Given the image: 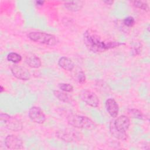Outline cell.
<instances>
[{
	"mask_svg": "<svg viewBox=\"0 0 150 150\" xmlns=\"http://www.w3.org/2000/svg\"><path fill=\"white\" fill-rule=\"evenodd\" d=\"M83 41L86 47L93 53H102L124 45L118 42L103 40L100 35L95 30L88 29L83 35Z\"/></svg>",
	"mask_w": 150,
	"mask_h": 150,
	"instance_id": "6da1fadb",
	"label": "cell"
},
{
	"mask_svg": "<svg viewBox=\"0 0 150 150\" xmlns=\"http://www.w3.org/2000/svg\"><path fill=\"white\" fill-rule=\"evenodd\" d=\"M130 125L129 118L122 115L115 120H111L109 124V129L111 135L120 140H125L127 138L126 131Z\"/></svg>",
	"mask_w": 150,
	"mask_h": 150,
	"instance_id": "7a4b0ae2",
	"label": "cell"
},
{
	"mask_svg": "<svg viewBox=\"0 0 150 150\" xmlns=\"http://www.w3.org/2000/svg\"><path fill=\"white\" fill-rule=\"evenodd\" d=\"M67 121L69 125L76 128L93 130L97 127L96 124L91 118L80 115L70 114L67 116Z\"/></svg>",
	"mask_w": 150,
	"mask_h": 150,
	"instance_id": "3957f363",
	"label": "cell"
},
{
	"mask_svg": "<svg viewBox=\"0 0 150 150\" xmlns=\"http://www.w3.org/2000/svg\"><path fill=\"white\" fill-rule=\"evenodd\" d=\"M28 37L33 42L49 46H54L59 42L57 38L53 35L43 32H31L29 33Z\"/></svg>",
	"mask_w": 150,
	"mask_h": 150,
	"instance_id": "277c9868",
	"label": "cell"
},
{
	"mask_svg": "<svg viewBox=\"0 0 150 150\" xmlns=\"http://www.w3.org/2000/svg\"><path fill=\"white\" fill-rule=\"evenodd\" d=\"M0 120L4 127L9 130L16 132L21 131L23 128V124L19 120L6 113H1Z\"/></svg>",
	"mask_w": 150,
	"mask_h": 150,
	"instance_id": "5b68a950",
	"label": "cell"
},
{
	"mask_svg": "<svg viewBox=\"0 0 150 150\" xmlns=\"http://www.w3.org/2000/svg\"><path fill=\"white\" fill-rule=\"evenodd\" d=\"M56 136L59 139L66 142L79 141L82 138V134L73 129L66 128L57 131Z\"/></svg>",
	"mask_w": 150,
	"mask_h": 150,
	"instance_id": "8992f818",
	"label": "cell"
},
{
	"mask_svg": "<svg viewBox=\"0 0 150 150\" xmlns=\"http://www.w3.org/2000/svg\"><path fill=\"white\" fill-rule=\"evenodd\" d=\"M81 100L88 105L92 107H97L100 104L98 96L93 91L88 90H83L79 93Z\"/></svg>",
	"mask_w": 150,
	"mask_h": 150,
	"instance_id": "52a82bcc",
	"label": "cell"
},
{
	"mask_svg": "<svg viewBox=\"0 0 150 150\" xmlns=\"http://www.w3.org/2000/svg\"><path fill=\"white\" fill-rule=\"evenodd\" d=\"M28 115L32 122L38 124H43L46 120V115L42 110L36 106L32 107L29 109Z\"/></svg>",
	"mask_w": 150,
	"mask_h": 150,
	"instance_id": "ba28073f",
	"label": "cell"
},
{
	"mask_svg": "<svg viewBox=\"0 0 150 150\" xmlns=\"http://www.w3.org/2000/svg\"><path fill=\"white\" fill-rule=\"evenodd\" d=\"M10 69L13 76L19 80L26 81L29 80L30 78V72L26 68L23 66L13 64L11 66Z\"/></svg>",
	"mask_w": 150,
	"mask_h": 150,
	"instance_id": "9c48e42d",
	"label": "cell"
},
{
	"mask_svg": "<svg viewBox=\"0 0 150 150\" xmlns=\"http://www.w3.org/2000/svg\"><path fill=\"white\" fill-rule=\"evenodd\" d=\"M5 145L9 149H21L23 147L22 140L13 134L8 135L5 137Z\"/></svg>",
	"mask_w": 150,
	"mask_h": 150,
	"instance_id": "30bf717a",
	"label": "cell"
},
{
	"mask_svg": "<svg viewBox=\"0 0 150 150\" xmlns=\"http://www.w3.org/2000/svg\"><path fill=\"white\" fill-rule=\"evenodd\" d=\"M105 108L110 115L112 118H116L119 112V106L114 98H108L105 103Z\"/></svg>",
	"mask_w": 150,
	"mask_h": 150,
	"instance_id": "8fae6325",
	"label": "cell"
},
{
	"mask_svg": "<svg viewBox=\"0 0 150 150\" xmlns=\"http://www.w3.org/2000/svg\"><path fill=\"white\" fill-rule=\"evenodd\" d=\"M58 65L64 70L69 71L73 70L75 66L71 59L64 56L62 57L59 59Z\"/></svg>",
	"mask_w": 150,
	"mask_h": 150,
	"instance_id": "7c38bea8",
	"label": "cell"
},
{
	"mask_svg": "<svg viewBox=\"0 0 150 150\" xmlns=\"http://www.w3.org/2000/svg\"><path fill=\"white\" fill-rule=\"evenodd\" d=\"M25 63L30 67L33 69H38L42 65V62L39 57L35 54H30L25 58Z\"/></svg>",
	"mask_w": 150,
	"mask_h": 150,
	"instance_id": "4fadbf2b",
	"label": "cell"
},
{
	"mask_svg": "<svg viewBox=\"0 0 150 150\" xmlns=\"http://www.w3.org/2000/svg\"><path fill=\"white\" fill-rule=\"evenodd\" d=\"M66 9L71 12H77L80 11L83 6V2L80 1H69L64 4Z\"/></svg>",
	"mask_w": 150,
	"mask_h": 150,
	"instance_id": "5bb4252c",
	"label": "cell"
},
{
	"mask_svg": "<svg viewBox=\"0 0 150 150\" xmlns=\"http://www.w3.org/2000/svg\"><path fill=\"white\" fill-rule=\"evenodd\" d=\"M53 94L56 98L62 102L66 103H70L73 101L72 97L66 93L64 91H61L59 90H54L53 91Z\"/></svg>",
	"mask_w": 150,
	"mask_h": 150,
	"instance_id": "9a60e30c",
	"label": "cell"
},
{
	"mask_svg": "<svg viewBox=\"0 0 150 150\" xmlns=\"http://www.w3.org/2000/svg\"><path fill=\"white\" fill-rule=\"evenodd\" d=\"M129 115L132 118H137L138 120H146V116L141 111L139 110L137 108H131L129 109L128 111Z\"/></svg>",
	"mask_w": 150,
	"mask_h": 150,
	"instance_id": "2e32d148",
	"label": "cell"
},
{
	"mask_svg": "<svg viewBox=\"0 0 150 150\" xmlns=\"http://www.w3.org/2000/svg\"><path fill=\"white\" fill-rule=\"evenodd\" d=\"M7 60L13 63H18L22 60V56L16 52H11L7 56Z\"/></svg>",
	"mask_w": 150,
	"mask_h": 150,
	"instance_id": "e0dca14e",
	"label": "cell"
},
{
	"mask_svg": "<svg viewBox=\"0 0 150 150\" xmlns=\"http://www.w3.org/2000/svg\"><path fill=\"white\" fill-rule=\"evenodd\" d=\"M133 5L139 9L143 10L144 11L148 12L149 11V6L147 3L144 2V1H134L131 2Z\"/></svg>",
	"mask_w": 150,
	"mask_h": 150,
	"instance_id": "ac0fdd59",
	"label": "cell"
},
{
	"mask_svg": "<svg viewBox=\"0 0 150 150\" xmlns=\"http://www.w3.org/2000/svg\"><path fill=\"white\" fill-rule=\"evenodd\" d=\"M58 87L63 91L64 92H71L73 90V87L72 85H71L69 83H59L58 84Z\"/></svg>",
	"mask_w": 150,
	"mask_h": 150,
	"instance_id": "d6986e66",
	"label": "cell"
},
{
	"mask_svg": "<svg viewBox=\"0 0 150 150\" xmlns=\"http://www.w3.org/2000/svg\"><path fill=\"white\" fill-rule=\"evenodd\" d=\"M122 22L125 26L130 28V27H132L134 25L135 23V21L133 17L128 16L124 19V20L122 21Z\"/></svg>",
	"mask_w": 150,
	"mask_h": 150,
	"instance_id": "ffe728a7",
	"label": "cell"
},
{
	"mask_svg": "<svg viewBox=\"0 0 150 150\" xmlns=\"http://www.w3.org/2000/svg\"><path fill=\"white\" fill-rule=\"evenodd\" d=\"M86 76L83 71L80 70L77 73V80L79 84H83L86 82Z\"/></svg>",
	"mask_w": 150,
	"mask_h": 150,
	"instance_id": "44dd1931",
	"label": "cell"
},
{
	"mask_svg": "<svg viewBox=\"0 0 150 150\" xmlns=\"http://www.w3.org/2000/svg\"><path fill=\"white\" fill-rule=\"evenodd\" d=\"M141 52V44L139 43L138 46L134 47L132 49V54L133 55H138Z\"/></svg>",
	"mask_w": 150,
	"mask_h": 150,
	"instance_id": "7402d4cb",
	"label": "cell"
},
{
	"mask_svg": "<svg viewBox=\"0 0 150 150\" xmlns=\"http://www.w3.org/2000/svg\"><path fill=\"white\" fill-rule=\"evenodd\" d=\"M35 3L36 5H37V6H42L44 4L45 1H35Z\"/></svg>",
	"mask_w": 150,
	"mask_h": 150,
	"instance_id": "603a6c76",
	"label": "cell"
},
{
	"mask_svg": "<svg viewBox=\"0 0 150 150\" xmlns=\"http://www.w3.org/2000/svg\"><path fill=\"white\" fill-rule=\"evenodd\" d=\"M103 2L104 3H105V4H106L107 5H112V4H113V2H114V1H103Z\"/></svg>",
	"mask_w": 150,
	"mask_h": 150,
	"instance_id": "cb8c5ba5",
	"label": "cell"
},
{
	"mask_svg": "<svg viewBox=\"0 0 150 150\" xmlns=\"http://www.w3.org/2000/svg\"><path fill=\"white\" fill-rule=\"evenodd\" d=\"M0 88H1V93L3 92V91L4 90V88L3 86H0Z\"/></svg>",
	"mask_w": 150,
	"mask_h": 150,
	"instance_id": "d4e9b609",
	"label": "cell"
}]
</instances>
